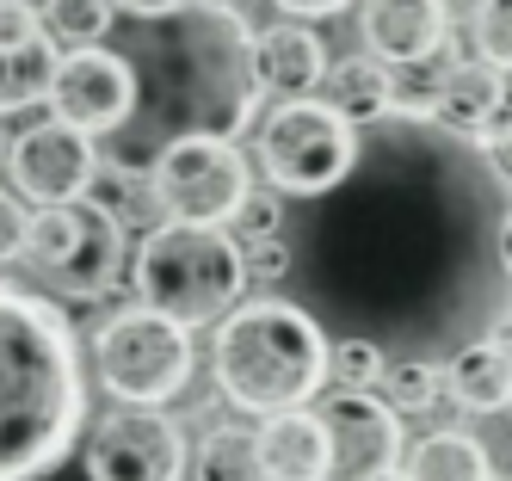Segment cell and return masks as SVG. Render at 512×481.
<instances>
[{
    "label": "cell",
    "mask_w": 512,
    "mask_h": 481,
    "mask_svg": "<svg viewBox=\"0 0 512 481\" xmlns=\"http://www.w3.org/2000/svg\"><path fill=\"white\" fill-rule=\"evenodd\" d=\"M229 222H241V229H247V241H266V235H278V222H284V204L278 198H241V210L229 216Z\"/></svg>",
    "instance_id": "29"
},
{
    "label": "cell",
    "mask_w": 512,
    "mask_h": 481,
    "mask_svg": "<svg viewBox=\"0 0 512 481\" xmlns=\"http://www.w3.org/2000/svg\"><path fill=\"white\" fill-rule=\"evenodd\" d=\"M149 185L167 222H198V229H223L253 192L247 155L235 142H173L149 161Z\"/></svg>",
    "instance_id": "9"
},
{
    "label": "cell",
    "mask_w": 512,
    "mask_h": 481,
    "mask_svg": "<svg viewBox=\"0 0 512 481\" xmlns=\"http://www.w3.org/2000/svg\"><path fill=\"white\" fill-rule=\"evenodd\" d=\"M408 481H494V463L482 451V438L469 432H432L408 451Z\"/></svg>",
    "instance_id": "20"
},
{
    "label": "cell",
    "mask_w": 512,
    "mask_h": 481,
    "mask_svg": "<svg viewBox=\"0 0 512 481\" xmlns=\"http://www.w3.org/2000/svg\"><path fill=\"white\" fill-rule=\"evenodd\" d=\"M327 377L340 383V395H371L383 383V352H371L364 340H334L327 346Z\"/></svg>",
    "instance_id": "26"
},
{
    "label": "cell",
    "mask_w": 512,
    "mask_h": 481,
    "mask_svg": "<svg viewBox=\"0 0 512 481\" xmlns=\"http://www.w3.org/2000/svg\"><path fill=\"white\" fill-rule=\"evenodd\" d=\"M112 7H118L124 19H161V13H173V7H186V0H112Z\"/></svg>",
    "instance_id": "33"
},
{
    "label": "cell",
    "mask_w": 512,
    "mask_h": 481,
    "mask_svg": "<svg viewBox=\"0 0 512 481\" xmlns=\"http://www.w3.org/2000/svg\"><path fill=\"white\" fill-rule=\"evenodd\" d=\"M253 451H260L266 481H321L327 475V438L315 414H272L253 432Z\"/></svg>",
    "instance_id": "17"
},
{
    "label": "cell",
    "mask_w": 512,
    "mask_h": 481,
    "mask_svg": "<svg viewBox=\"0 0 512 481\" xmlns=\"http://www.w3.org/2000/svg\"><path fill=\"white\" fill-rule=\"evenodd\" d=\"M358 31L383 68H426L451 44V7L445 0H364Z\"/></svg>",
    "instance_id": "14"
},
{
    "label": "cell",
    "mask_w": 512,
    "mask_h": 481,
    "mask_svg": "<svg viewBox=\"0 0 512 481\" xmlns=\"http://www.w3.org/2000/svg\"><path fill=\"white\" fill-rule=\"evenodd\" d=\"M278 13H297V19H334V13H346L352 0H272Z\"/></svg>",
    "instance_id": "32"
},
{
    "label": "cell",
    "mask_w": 512,
    "mask_h": 481,
    "mask_svg": "<svg viewBox=\"0 0 512 481\" xmlns=\"http://www.w3.org/2000/svg\"><path fill=\"white\" fill-rule=\"evenodd\" d=\"M93 358H99V383L124 407H161L192 383V333L149 309H124L105 321Z\"/></svg>",
    "instance_id": "8"
},
{
    "label": "cell",
    "mask_w": 512,
    "mask_h": 481,
    "mask_svg": "<svg viewBox=\"0 0 512 481\" xmlns=\"http://www.w3.org/2000/svg\"><path fill=\"white\" fill-rule=\"evenodd\" d=\"M179 469H186V432L161 407H118L87 438L93 481H179Z\"/></svg>",
    "instance_id": "11"
},
{
    "label": "cell",
    "mask_w": 512,
    "mask_h": 481,
    "mask_svg": "<svg viewBox=\"0 0 512 481\" xmlns=\"http://www.w3.org/2000/svg\"><path fill=\"white\" fill-rule=\"evenodd\" d=\"M284 284L321 333L364 340L383 364H451L506 340V161L426 111L389 105L352 130L340 185L290 210Z\"/></svg>",
    "instance_id": "1"
},
{
    "label": "cell",
    "mask_w": 512,
    "mask_h": 481,
    "mask_svg": "<svg viewBox=\"0 0 512 481\" xmlns=\"http://www.w3.org/2000/svg\"><path fill=\"white\" fill-rule=\"evenodd\" d=\"M315 420L327 438V475L321 481H377L401 463V420L377 395H334Z\"/></svg>",
    "instance_id": "13"
},
{
    "label": "cell",
    "mask_w": 512,
    "mask_h": 481,
    "mask_svg": "<svg viewBox=\"0 0 512 481\" xmlns=\"http://www.w3.org/2000/svg\"><path fill=\"white\" fill-rule=\"evenodd\" d=\"M426 118L438 124V130H451V136H463V142H500V130H506V74H494L488 62H457V68H445L438 74V87H432V111Z\"/></svg>",
    "instance_id": "15"
},
{
    "label": "cell",
    "mask_w": 512,
    "mask_h": 481,
    "mask_svg": "<svg viewBox=\"0 0 512 481\" xmlns=\"http://www.w3.org/2000/svg\"><path fill=\"white\" fill-rule=\"evenodd\" d=\"M25 229H31V216L19 210V198H13V192H0V266H7V259H19Z\"/></svg>",
    "instance_id": "31"
},
{
    "label": "cell",
    "mask_w": 512,
    "mask_h": 481,
    "mask_svg": "<svg viewBox=\"0 0 512 481\" xmlns=\"http://www.w3.org/2000/svg\"><path fill=\"white\" fill-rule=\"evenodd\" d=\"M253 161L266 167L278 198L309 204L352 167V124L321 99H284L278 111H266L260 136H253Z\"/></svg>",
    "instance_id": "7"
},
{
    "label": "cell",
    "mask_w": 512,
    "mask_h": 481,
    "mask_svg": "<svg viewBox=\"0 0 512 481\" xmlns=\"http://www.w3.org/2000/svg\"><path fill=\"white\" fill-rule=\"evenodd\" d=\"M451 389L457 407H469V414H500V407L512 401V358H506V340L494 333V340H475L463 346L451 364H445V377H438Z\"/></svg>",
    "instance_id": "18"
},
{
    "label": "cell",
    "mask_w": 512,
    "mask_h": 481,
    "mask_svg": "<svg viewBox=\"0 0 512 481\" xmlns=\"http://www.w3.org/2000/svg\"><path fill=\"white\" fill-rule=\"evenodd\" d=\"M438 401V370L432 364H383V407L401 414H426Z\"/></svg>",
    "instance_id": "25"
},
{
    "label": "cell",
    "mask_w": 512,
    "mask_h": 481,
    "mask_svg": "<svg viewBox=\"0 0 512 481\" xmlns=\"http://www.w3.org/2000/svg\"><path fill=\"white\" fill-rule=\"evenodd\" d=\"M105 50L130 74V118L112 130L118 167L173 142H235L253 124V31L235 7L186 0L161 19H112Z\"/></svg>",
    "instance_id": "2"
},
{
    "label": "cell",
    "mask_w": 512,
    "mask_h": 481,
    "mask_svg": "<svg viewBox=\"0 0 512 481\" xmlns=\"http://www.w3.org/2000/svg\"><path fill=\"white\" fill-rule=\"evenodd\" d=\"M377 481H408V475H401V469H389V475H377Z\"/></svg>",
    "instance_id": "35"
},
{
    "label": "cell",
    "mask_w": 512,
    "mask_h": 481,
    "mask_svg": "<svg viewBox=\"0 0 512 481\" xmlns=\"http://www.w3.org/2000/svg\"><path fill=\"white\" fill-rule=\"evenodd\" d=\"M87 383L62 309L0 284V481L50 475L81 438Z\"/></svg>",
    "instance_id": "3"
},
{
    "label": "cell",
    "mask_w": 512,
    "mask_h": 481,
    "mask_svg": "<svg viewBox=\"0 0 512 481\" xmlns=\"http://www.w3.org/2000/svg\"><path fill=\"white\" fill-rule=\"evenodd\" d=\"M327 81V111H340V118L358 130V124H377L383 111L395 105V81H389V68L383 62H371V56H346V62H334L321 74Z\"/></svg>",
    "instance_id": "19"
},
{
    "label": "cell",
    "mask_w": 512,
    "mask_h": 481,
    "mask_svg": "<svg viewBox=\"0 0 512 481\" xmlns=\"http://www.w3.org/2000/svg\"><path fill=\"white\" fill-rule=\"evenodd\" d=\"M44 99L56 111V124L81 130L93 142V136H112L130 118V74H124V62L105 44L68 50V56H56V74H50V93Z\"/></svg>",
    "instance_id": "12"
},
{
    "label": "cell",
    "mask_w": 512,
    "mask_h": 481,
    "mask_svg": "<svg viewBox=\"0 0 512 481\" xmlns=\"http://www.w3.org/2000/svg\"><path fill=\"white\" fill-rule=\"evenodd\" d=\"M56 74V44L50 37H25V44H0V111H25L50 93Z\"/></svg>",
    "instance_id": "21"
},
{
    "label": "cell",
    "mask_w": 512,
    "mask_h": 481,
    "mask_svg": "<svg viewBox=\"0 0 512 481\" xmlns=\"http://www.w3.org/2000/svg\"><path fill=\"white\" fill-rule=\"evenodd\" d=\"M99 179L105 185H112V204H105V210H112L118 216V229H124V222H136V229H161V204H155V185H149V173H136V167H105L99 161Z\"/></svg>",
    "instance_id": "24"
},
{
    "label": "cell",
    "mask_w": 512,
    "mask_h": 481,
    "mask_svg": "<svg viewBox=\"0 0 512 481\" xmlns=\"http://www.w3.org/2000/svg\"><path fill=\"white\" fill-rule=\"evenodd\" d=\"M327 74V44L309 25H272L253 37V87L284 99H309Z\"/></svg>",
    "instance_id": "16"
},
{
    "label": "cell",
    "mask_w": 512,
    "mask_h": 481,
    "mask_svg": "<svg viewBox=\"0 0 512 481\" xmlns=\"http://www.w3.org/2000/svg\"><path fill=\"white\" fill-rule=\"evenodd\" d=\"M241 266H247V278H266V284H284V272H290V247H284V235H266V241H247V247H241Z\"/></svg>",
    "instance_id": "28"
},
{
    "label": "cell",
    "mask_w": 512,
    "mask_h": 481,
    "mask_svg": "<svg viewBox=\"0 0 512 481\" xmlns=\"http://www.w3.org/2000/svg\"><path fill=\"white\" fill-rule=\"evenodd\" d=\"M7 142H13V136H7V124H0V167H7Z\"/></svg>",
    "instance_id": "34"
},
{
    "label": "cell",
    "mask_w": 512,
    "mask_h": 481,
    "mask_svg": "<svg viewBox=\"0 0 512 481\" xmlns=\"http://www.w3.org/2000/svg\"><path fill=\"white\" fill-rule=\"evenodd\" d=\"M216 389L247 414H297L327 383V333L284 296L235 303L216 327Z\"/></svg>",
    "instance_id": "4"
},
{
    "label": "cell",
    "mask_w": 512,
    "mask_h": 481,
    "mask_svg": "<svg viewBox=\"0 0 512 481\" xmlns=\"http://www.w3.org/2000/svg\"><path fill=\"white\" fill-rule=\"evenodd\" d=\"M25 37H44L38 7L31 0H0V44H25Z\"/></svg>",
    "instance_id": "30"
},
{
    "label": "cell",
    "mask_w": 512,
    "mask_h": 481,
    "mask_svg": "<svg viewBox=\"0 0 512 481\" xmlns=\"http://www.w3.org/2000/svg\"><path fill=\"white\" fill-rule=\"evenodd\" d=\"M130 278H136L142 309L186 327V333L223 321L247 290L241 241L223 229H198V222H161V229H149L136 247Z\"/></svg>",
    "instance_id": "5"
},
{
    "label": "cell",
    "mask_w": 512,
    "mask_h": 481,
    "mask_svg": "<svg viewBox=\"0 0 512 481\" xmlns=\"http://www.w3.org/2000/svg\"><path fill=\"white\" fill-rule=\"evenodd\" d=\"M475 62L506 74V62H512V7L506 0H482L475 7Z\"/></svg>",
    "instance_id": "27"
},
{
    "label": "cell",
    "mask_w": 512,
    "mask_h": 481,
    "mask_svg": "<svg viewBox=\"0 0 512 481\" xmlns=\"http://www.w3.org/2000/svg\"><path fill=\"white\" fill-rule=\"evenodd\" d=\"M198 481H266L260 451H253V432H241V426L210 432L204 451H198Z\"/></svg>",
    "instance_id": "23"
},
{
    "label": "cell",
    "mask_w": 512,
    "mask_h": 481,
    "mask_svg": "<svg viewBox=\"0 0 512 481\" xmlns=\"http://www.w3.org/2000/svg\"><path fill=\"white\" fill-rule=\"evenodd\" d=\"M112 19H118L112 0H44V7H38L44 37H62L68 50H93V44H105Z\"/></svg>",
    "instance_id": "22"
},
{
    "label": "cell",
    "mask_w": 512,
    "mask_h": 481,
    "mask_svg": "<svg viewBox=\"0 0 512 481\" xmlns=\"http://www.w3.org/2000/svg\"><path fill=\"white\" fill-rule=\"evenodd\" d=\"M19 259L50 290L81 296V303H99L105 290H118L124 259H130V241L118 229V216L105 210L99 198H75V204H56L44 216H31Z\"/></svg>",
    "instance_id": "6"
},
{
    "label": "cell",
    "mask_w": 512,
    "mask_h": 481,
    "mask_svg": "<svg viewBox=\"0 0 512 481\" xmlns=\"http://www.w3.org/2000/svg\"><path fill=\"white\" fill-rule=\"evenodd\" d=\"M7 173H13V192L19 198L56 210V204L93 198V185H99V148L81 130L44 118V124H31V130H19L7 142Z\"/></svg>",
    "instance_id": "10"
}]
</instances>
